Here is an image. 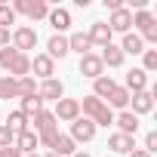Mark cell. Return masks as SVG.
I'll use <instances>...</instances> for the list:
<instances>
[{
    "mask_svg": "<svg viewBox=\"0 0 157 157\" xmlns=\"http://www.w3.org/2000/svg\"><path fill=\"white\" fill-rule=\"evenodd\" d=\"M0 68H6V74L13 80H22V77H31V56L13 49V46H3L0 49Z\"/></svg>",
    "mask_w": 157,
    "mask_h": 157,
    "instance_id": "1",
    "label": "cell"
},
{
    "mask_svg": "<svg viewBox=\"0 0 157 157\" xmlns=\"http://www.w3.org/2000/svg\"><path fill=\"white\" fill-rule=\"evenodd\" d=\"M31 123H34V129H37V142H40V145H46V148L52 151L56 139L62 136V132H59V120L52 117V111H40V114H34V117H31Z\"/></svg>",
    "mask_w": 157,
    "mask_h": 157,
    "instance_id": "2",
    "label": "cell"
},
{
    "mask_svg": "<svg viewBox=\"0 0 157 157\" xmlns=\"http://www.w3.org/2000/svg\"><path fill=\"white\" fill-rule=\"evenodd\" d=\"M80 111H83L86 120H93L96 126H108V123H114V111H111L102 99H96V96H86V99L80 102Z\"/></svg>",
    "mask_w": 157,
    "mask_h": 157,
    "instance_id": "3",
    "label": "cell"
},
{
    "mask_svg": "<svg viewBox=\"0 0 157 157\" xmlns=\"http://www.w3.org/2000/svg\"><path fill=\"white\" fill-rule=\"evenodd\" d=\"M132 28H139L142 43H157V19H154V13L139 10V13L132 16Z\"/></svg>",
    "mask_w": 157,
    "mask_h": 157,
    "instance_id": "4",
    "label": "cell"
},
{
    "mask_svg": "<svg viewBox=\"0 0 157 157\" xmlns=\"http://www.w3.org/2000/svg\"><path fill=\"white\" fill-rule=\"evenodd\" d=\"M10 43H13V49H19V52L28 56V49L37 46V31H34L31 25H19V28L10 34Z\"/></svg>",
    "mask_w": 157,
    "mask_h": 157,
    "instance_id": "5",
    "label": "cell"
},
{
    "mask_svg": "<svg viewBox=\"0 0 157 157\" xmlns=\"http://www.w3.org/2000/svg\"><path fill=\"white\" fill-rule=\"evenodd\" d=\"M13 13H22V16H28L31 22H37V19H46V16H49V6L43 3V0H16V3H13Z\"/></svg>",
    "mask_w": 157,
    "mask_h": 157,
    "instance_id": "6",
    "label": "cell"
},
{
    "mask_svg": "<svg viewBox=\"0 0 157 157\" xmlns=\"http://www.w3.org/2000/svg\"><path fill=\"white\" fill-rule=\"evenodd\" d=\"M52 117L56 120H65V123H74L77 117H80V102H77V99H59Z\"/></svg>",
    "mask_w": 157,
    "mask_h": 157,
    "instance_id": "7",
    "label": "cell"
},
{
    "mask_svg": "<svg viewBox=\"0 0 157 157\" xmlns=\"http://www.w3.org/2000/svg\"><path fill=\"white\" fill-rule=\"evenodd\" d=\"M37 96H40L43 102H59V99H65V83L56 80V77H49V80H40Z\"/></svg>",
    "mask_w": 157,
    "mask_h": 157,
    "instance_id": "8",
    "label": "cell"
},
{
    "mask_svg": "<svg viewBox=\"0 0 157 157\" xmlns=\"http://www.w3.org/2000/svg\"><path fill=\"white\" fill-rule=\"evenodd\" d=\"M80 74L90 77V80H96V77L105 74V65H102L99 52H86V56H80Z\"/></svg>",
    "mask_w": 157,
    "mask_h": 157,
    "instance_id": "9",
    "label": "cell"
},
{
    "mask_svg": "<svg viewBox=\"0 0 157 157\" xmlns=\"http://www.w3.org/2000/svg\"><path fill=\"white\" fill-rule=\"evenodd\" d=\"M105 25L111 28V34H114V31L129 34V28H132V13H129L126 6H120V10H114V13H111V19H108Z\"/></svg>",
    "mask_w": 157,
    "mask_h": 157,
    "instance_id": "10",
    "label": "cell"
},
{
    "mask_svg": "<svg viewBox=\"0 0 157 157\" xmlns=\"http://www.w3.org/2000/svg\"><path fill=\"white\" fill-rule=\"evenodd\" d=\"M71 139H74V142H93V139H96V123L86 120V117H77V120L71 123Z\"/></svg>",
    "mask_w": 157,
    "mask_h": 157,
    "instance_id": "11",
    "label": "cell"
},
{
    "mask_svg": "<svg viewBox=\"0 0 157 157\" xmlns=\"http://www.w3.org/2000/svg\"><path fill=\"white\" fill-rule=\"evenodd\" d=\"M31 71H34V77H40V80H49V77L56 74V62L46 52H40V56L31 59Z\"/></svg>",
    "mask_w": 157,
    "mask_h": 157,
    "instance_id": "12",
    "label": "cell"
},
{
    "mask_svg": "<svg viewBox=\"0 0 157 157\" xmlns=\"http://www.w3.org/2000/svg\"><path fill=\"white\" fill-rule=\"evenodd\" d=\"M129 105H132V114H136V117H139V114H148V111L154 108V93H151V90L132 93V96H129Z\"/></svg>",
    "mask_w": 157,
    "mask_h": 157,
    "instance_id": "13",
    "label": "cell"
},
{
    "mask_svg": "<svg viewBox=\"0 0 157 157\" xmlns=\"http://www.w3.org/2000/svg\"><path fill=\"white\" fill-rule=\"evenodd\" d=\"M86 37H90L93 46H108V43H111V28H108L105 22H93L90 31H86Z\"/></svg>",
    "mask_w": 157,
    "mask_h": 157,
    "instance_id": "14",
    "label": "cell"
},
{
    "mask_svg": "<svg viewBox=\"0 0 157 157\" xmlns=\"http://www.w3.org/2000/svg\"><path fill=\"white\" fill-rule=\"evenodd\" d=\"M13 145H16L19 154H37V145H40V142H37V132H34V129H25V132L16 136Z\"/></svg>",
    "mask_w": 157,
    "mask_h": 157,
    "instance_id": "15",
    "label": "cell"
},
{
    "mask_svg": "<svg viewBox=\"0 0 157 157\" xmlns=\"http://www.w3.org/2000/svg\"><path fill=\"white\" fill-rule=\"evenodd\" d=\"M123 90L132 96V93H142V90H148V74L142 71V68H132L129 74H126V83H123Z\"/></svg>",
    "mask_w": 157,
    "mask_h": 157,
    "instance_id": "16",
    "label": "cell"
},
{
    "mask_svg": "<svg viewBox=\"0 0 157 157\" xmlns=\"http://www.w3.org/2000/svg\"><path fill=\"white\" fill-rule=\"evenodd\" d=\"M71 49H68V37H62V34H52L49 40H46V56L56 62V59H65Z\"/></svg>",
    "mask_w": 157,
    "mask_h": 157,
    "instance_id": "17",
    "label": "cell"
},
{
    "mask_svg": "<svg viewBox=\"0 0 157 157\" xmlns=\"http://www.w3.org/2000/svg\"><path fill=\"white\" fill-rule=\"evenodd\" d=\"M46 19H49V25H52V31H56V34H62V31H68V28H71V13H68V10H62V6H59V10H49V16H46Z\"/></svg>",
    "mask_w": 157,
    "mask_h": 157,
    "instance_id": "18",
    "label": "cell"
},
{
    "mask_svg": "<svg viewBox=\"0 0 157 157\" xmlns=\"http://www.w3.org/2000/svg\"><path fill=\"white\" fill-rule=\"evenodd\" d=\"M99 59H102V65H108V68H120L126 56L120 52V46H114V43H108V46H102V52H99Z\"/></svg>",
    "mask_w": 157,
    "mask_h": 157,
    "instance_id": "19",
    "label": "cell"
},
{
    "mask_svg": "<svg viewBox=\"0 0 157 157\" xmlns=\"http://www.w3.org/2000/svg\"><path fill=\"white\" fill-rule=\"evenodd\" d=\"M108 148H111L114 154H129V151L136 148V142H132V136L114 132V136H108Z\"/></svg>",
    "mask_w": 157,
    "mask_h": 157,
    "instance_id": "20",
    "label": "cell"
},
{
    "mask_svg": "<svg viewBox=\"0 0 157 157\" xmlns=\"http://www.w3.org/2000/svg\"><path fill=\"white\" fill-rule=\"evenodd\" d=\"M68 49H71V52H80V56H86V52H93V43H90V37H86V31H74V34L68 37Z\"/></svg>",
    "mask_w": 157,
    "mask_h": 157,
    "instance_id": "21",
    "label": "cell"
},
{
    "mask_svg": "<svg viewBox=\"0 0 157 157\" xmlns=\"http://www.w3.org/2000/svg\"><path fill=\"white\" fill-rule=\"evenodd\" d=\"M114 123L120 126L123 136H136V129H139V117H136L132 111H120V114L114 117Z\"/></svg>",
    "mask_w": 157,
    "mask_h": 157,
    "instance_id": "22",
    "label": "cell"
},
{
    "mask_svg": "<svg viewBox=\"0 0 157 157\" xmlns=\"http://www.w3.org/2000/svg\"><path fill=\"white\" fill-rule=\"evenodd\" d=\"M114 86H117V83H114V77H111V74H102V77H96V80H93V96L105 102L108 93H111Z\"/></svg>",
    "mask_w": 157,
    "mask_h": 157,
    "instance_id": "23",
    "label": "cell"
},
{
    "mask_svg": "<svg viewBox=\"0 0 157 157\" xmlns=\"http://www.w3.org/2000/svg\"><path fill=\"white\" fill-rule=\"evenodd\" d=\"M120 52H123V56H126V52H129V56H139V52H145V43H142V37H139V34H132V31H129V34H123Z\"/></svg>",
    "mask_w": 157,
    "mask_h": 157,
    "instance_id": "24",
    "label": "cell"
},
{
    "mask_svg": "<svg viewBox=\"0 0 157 157\" xmlns=\"http://www.w3.org/2000/svg\"><path fill=\"white\" fill-rule=\"evenodd\" d=\"M31 96H37L34 77H22V80H16V99H31Z\"/></svg>",
    "mask_w": 157,
    "mask_h": 157,
    "instance_id": "25",
    "label": "cell"
},
{
    "mask_svg": "<svg viewBox=\"0 0 157 157\" xmlns=\"http://www.w3.org/2000/svg\"><path fill=\"white\" fill-rule=\"evenodd\" d=\"M108 108H126L129 105V93L123 90V86H114L111 93H108V102H105Z\"/></svg>",
    "mask_w": 157,
    "mask_h": 157,
    "instance_id": "26",
    "label": "cell"
},
{
    "mask_svg": "<svg viewBox=\"0 0 157 157\" xmlns=\"http://www.w3.org/2000/svg\"><path fill=\"white\" fill-rule=\"evenodd\" d=\"M3 126H6L10 132H16V136H19V132H25V129H28V117H25L22 111H13V114L6 117V123H3Z\"/></svg>",
    "mask_w": 157,
    "mask_h": 157,
    "instance_id": "27",
    "label": "cell"
},
{
    "mask_svg": "<svg viewBox=\"0 0 157 157\" xmlns=\"http://www.w3.org/2000/svg\"><path fill=\"white\" fill-rule=\"evenodd\" d=\"M52 151H56L59 157H71V154L77 151V142H74L71 136H59V139H56V145H52Z\"/></svg>",
    "mask_w": 157,
    "mask_h": 157,
    "instance_id": "28",
    "label": "cell"
},
{
    "mask_svg": "<svg viewBox=\"0 0 157 157\" xmlns=\"http://www.w3.org/2000/svg\"><path fill=\"white\" fill-rule=\"evenodd\" d=\"M19 111H22L25 117H34V114H40V111H43V99H40V96H31V99H22Z\"/></svg>",
    "mask_w": 157,
    "mask_h": 157,
    "instance_id": "29",
    "label": "cell"
},
{
    "mask_svg": "<svg viewBox=\"0 0 157 157\" xmlns=\"http://www.w3.org/2000/svg\"><path fill=\"white\" fill-rule=\"evenodd\" d=\"M0 99H16V80L10 74H0Z\"/></svg>",
    "mask_w": 157,
    "mask_h": 157,
    "instance_id": "30",
    "label": "cell"
},
{
    "mask_svg": "<svg viewBox=\"0 0 157 157\" xmlns=\"http://www.w3.org/2000/svg\"><path fill=\"white\" fill-rule=\"evenodd\" d=\"M142 71H157V49H145L142 52Z\"/></svg>",
    "mask_w": 157,
    "mask_h": 157,
    "instance_id": "31",
    "label": "cell"
},
{
    "mask_svg": "<svg viewBox=\"0 0 157 157\" xmlns=\"http://www.w3.org/2000/svg\"><path fill=\"white\" fill-rule=\"evenodd\" d=\"M10 25H16V13H13V6L0 3V28H6V31H10Z\"/></svg>",
    "mask_w": 157,
    "mask_h": 157,
    "instance_id": "32",
    "label": "cell"
},
{
    "mask_svg": "<svg viewBox=\"0 0 157 157\" xmlns=\"http://www.w3.org/2000/svg\"><path fill=\"white\" fill-rule=\"evenodd\" d=\"M16 142V132H10L6 126H0V148H10Z\"/></svg>",
    "mask_w": 157,
    "mask_h": 157,
    "instance_id": "33",
    "label": "cell"
},
{
    "mask_svg": "<svg viewBox=\"0 0 157 157\" xmlns=\"http://www.w3.org/2000/svg\"><path fill=\"white\" fill-rule=\"evenodd\" d=\"M142 151H148V154L157 151V132H148V136H145V148H142Z\"/></svg>",
    "mask_w": 157,
    "mask_h": 157,
    "instance_id": "34",
    "label": "cell"
},
{
    "mask_svg": "<svg viewBox=\"0 0 157 157\" xmlns=\"http://www.w3.org/2000/svg\"><path fill=\"white\" fill-rule=\"evenodd\" d=\"M0 157H22V154L16 151V145H10V148H0Z\"/></svg>",
    "mask_w": 157,
    "mask_h": 157,
    "instance_id": "35",
    "label": "cell"
},
{
    "mask_svg": "<svg viewBox=\"0 0 157 157\" xmlns=\"http://www.w3.org/2000/svg\"><path fill=\"white\" fill-rule=\"evenodd\" d=\"M123 6V0H105V10L108 13H114V10H120Z\"/></svg>",
    "mask_w": 157,
    "mask_h": 157,
    "instance_id": "36",
    "label": "cell"
},
{
    "mask_svg": "<svg viewBox=\"0 0 157 157\" xmlns=\"http://www.w3.org/2000/svg\"><path fill=\"white\" fill-rule=\"evenodd\" d=\"M3 46H10V31L0 28V49H3Z\"/></svg>",
    "mask_w": 157,
    "mask_h": 157,
    "instance_id": "37",
    "label": "cell"
},
{
    "mask_svg": "<svg viewBox=\"0 0 157 157\" xmlns=\"http://www.w3.org/2000/svg\"><path fill=\"white\" fill-rule=\"evenodd\" d=\"M126 157H151V154H148V151H142V148H132Z\"/></svg>",
    "mask_w": 157,
    "mask_h": 157,
    "instance_id": "38",
    "label": "cell"
},
{
    "mask_svg": "<svg viewBox=\"0 0 157 157\" xmlns=\"http://www.w3.org/2000/svg\"><path fill=\"white\" fill-rule=\"evenodd\" d=\"M71 157H93V154H86V151H74Z\"/></svg>",
    "mask_w": 157,
    "mask_h": 157,
    "instance_id": "39",
    "label": "cell"
},
{
    "mask_svg": "<svg viewBox=\"0 0 157 157\" xmlns=\"http://www.w3.org/2000/svg\"><path fill=\"white\" fill-rule=\"evenodd\" d=\"M43 157H59V154H56V151H46V154H43Z\"/></svg>",
    "mask_w": 157,
    "mask_h": 157,
    "instance_id": "40",
    "label": "cell"
},
{
    "mask_svg": "<svg viewBox=\"0 0 157 157\" xmlns=\"http://www.w3.org/2000/svg\"><path fill=\"white\" fill-rule=\"evenodd\" d=\"M22 157H40V154H22Z\"/></svg>",
    "mask_w": 157,
    "mask_h": 157,
    "instance_id": "41",
    "label": "cell"
}]
</instances>
